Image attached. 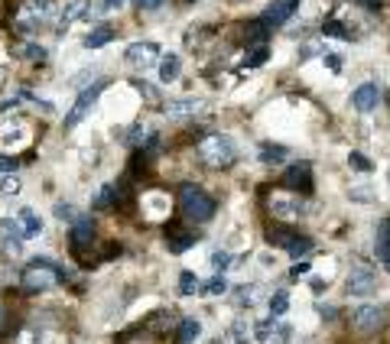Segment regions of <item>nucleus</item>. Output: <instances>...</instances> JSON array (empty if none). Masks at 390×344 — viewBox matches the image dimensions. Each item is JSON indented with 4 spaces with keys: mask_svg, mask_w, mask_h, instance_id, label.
Segmentation results:
<instances>
[{
    "mask_svg": "<svg viewBox=\"0 0 390 344\" xmlns=\"http://www.w3.org/2000/svg\"><path fill=\"white\" fill-rule=\"evenodd\" d=\"M199 156L209 163L211 169H228L238 163V143L228 133H215V137H205L199 147Z\"/></svg>",
    "mask_w": 390,
    "mask_h": 344,
    "instance_id": "1",
    "label": "nucleus"
},
{
    "mask_svg": "<svg viewBox=\"0 0 390 344\" xmlns=\"http://www.w3.org/2000/svg\"><path fill=\"white\" fill-rule=\"evenodd\" d=\"M179 205H182V214L195 224H205L215 218V198H211L205 188L192 186V182L179 188Z\"/></svg>",
    "mask_w": 390,
    "mask_h": 344,
    "instance_id": "2",
    "label": "nucleus"
},
{
    "mask_svg": "<svg viewBox=\"0 0 390 344\" xmlns=\"http://www.w3.org/2000/svg\"><path fill=\"white\" fill-rule=\"evenodd\" d=\"M56 20V0H23L17 10V27L23 33H39Z\"/></svg>",
    "mask_w": 390,
    "mask_h": 344,
    "instance_id": "3",
    "label": "nucleus"
},
{
    "mask_svg": "<svg viewBox=\"0 0 390 344\" xmlns=\"http://www.w3.org/2000/svg\"><path fill=\"white\" fill-rule=\"evenodd\" d=\"M62 279H68V273L62 270L59 263L46 260V257L33 260L27 267V273H23V283H27L29 289H49V286H56V283H62Z\"/></svg>",
    "mask_w": 390,
    "mask_h": 344,
    "instance_id": "4",
    "label": "nucleus"
},
{
    "mask_svg": "<svg viewBox=\"0 0 390 344\" xmlns=\"http://www.w3.org/2000/svg\"><path fill=\"white\" fill-rule=\"evenodd\" d=\"M160 43H153V39H140V43H130L124 52V66L133 68V72H147V68H156L160 62Z\"/></svg>",
    "mask_w": 390,
    "mask_h": 344,
    "instance_id": "5",
    "label": "nucleus"
},
{
    "mask_svg": "<svg viewBox=\"0 0 390 344\" xmlns=\"http://www.w3.org/2000/svg\"><path fill=\"white\" fill-rule=\"evenodd\" d=\"M105 88H107V82H105V78H98V82L91 84V88H85V91L78 94L75 107H72V111L66 114V130H75L78 124L85 121L88 114H91V107L98 104V98H101V91H105Z\"/></svg>",
    "mask_w": 390,
    "mask_h": 344,
    "instance_id": "6",
    "label": "nucleus"
},
{
    "mask_svg": "<svg viewBox=\"0 0 390 344\" xmlns=\"http://www.w3.org/2000/svg\"><path fill=\"white\" fill-rule=\"evenodd\" d=\"M267 241L273 244V247H280V250H286L290 257H309V250H313V241L309 237H303V234L296 231H283V227H270L267 231Z\"/></svg>",
    "mask_w": 390,
    "mask_h": 344,
    "instance_id": "7",
    "label": "nucleus"
},
{
    "mask_svg": "<svg viewBox=\"0 0 390 344\" xmlns=\"http://www.w3.org/2000/svg\"><path fill=\"white\" fill-rule=\"evenodd\" d=\"M352 322L361 335H371V331H381L384 322H387V308L384 306H358L352 312Z\"/></svg>",
    "mask_w": 390,
    "mask_h": 344,
    "instance_id": "8",
    "label": "nucleus"
},
{
    "mask_svg": "<svg viewBox=\"0 0 390 344\" xmlns=\"http://www.w3.org/2000/svg\"><path fill=\"white\" fill-rule=\"evenodd\" d=\"M345 289H348V296H354V299L371 296L374 289H377V273H374L371 267H354V270L348 273Z\"/></svg>",
    "mask_w": 390,
    "mask_h": 344,
    "instance_id": "9",
    "label": "nucleus"
},
{
    "mask_svg": "<svg viewBox=\"0 0 390 344\" xmlns=\"http://www.w3.org/2000/svg\"><path fill=\"white\" fill-rule=\"evenodd\" d=\"M377 104H381V88L374 82H364V84H358L352 91V107L354 111H361V114H371V111H377Z\"/></svg>",
    "mask_w": 390,
    "mask_h": 344,
    "instance_id": "10",
    "label": "nucleus"
},
{
    "mask_svg": "<svg viewBox=\"0 0 390 344\" xmlns=\"http://www.w3.org/2000/svg\"><path fill=\"white\" fill-rule=\"evenodd\" d=\"M270 211H273L280 221H296V218L306 211V202L296 195H273L270 198Z\"/></svg>",
    "mask_w": 390,
    "mask_h": 344,
    "instance_id": "11",
    "label": "nucleus"
},
{
    "mask_svg": "<svg viewBox=\"0 0 390 344\" xmlns=\"http://www.w3.org/2000/svg\"><path fill=\"white\" fill-rule=\"evenodd\" d=\"M283 186L296 188V192H303V195H309V192H313V169H309V163H296V166L286 169Z\"/></svg>",
    "mask_w": 390,
    "mask_h": 344,
    "instance_id": "12",
    "label": "nucleus"
},
{
    "mask_svg": "<svg viewBox=\"0 0 390 344\" xmlns=\"http://www.w3.org/2000/svg\"><path fill=\"white\" fill-rule=\"evenodd\" d=\"M166 117L172 121H182V117H195L199 111H205V101L202 98H176V101H166L163 104Z\"/></svg>",
    "mask_w": 390,
    "mask_h": 344,
    "instance_id": "13",
    "label": "nucleus"
},
{
    "mask_svg": "<svg viewBox=\"0 0 390 344\" xmlns=\"http://www.w3.org/2000/svg\"><path fill=\"white\" fill-rule=\"evenodd\" d=\"M296 3H299V0H273V3H270V7L264 10V20H260V23H264L267 29H276V27H283L286 20L293 17Z\"/></svg>",
    "mask_w": 390,
    "mask_h": 344,
    "instance_id": "14",
    "label": "nucleus"
},
{
    "mask_svg": "<svg viewBox=\"0 0 390 344\" xmlns=\"http://www.w3.org/2000/svg\"><path fill=\"white\" fill-rule=\"evenodd\" d=\"M0 247H3L7 257H20V253H23V237H20L13 218H3V221H0Z\"/></svg>",
    "mask_w": 390,
    "mask_h": 344,
    "instance_id": "15",
    "label": "nucleus"
},
{
    "mask_svg": "<svg viewBox=\"0 0 390 344\" xmlns=\"http://www.w3.org/2000/svg\"><path fill=\"white\" fill-rule=\"evenodd\" d=\"M29 127L27 124H7L3 130H0V147L3 149H23V147H29Z\"/></svg>",
    "mask_w": 390,
    "mask_h": 344,
    "instance_id": "16",
    "label": "nucleus"
},
{
    "mask_svg": "<svg viewBox=\"0 0 390 344\" xmlns=\"http://www.w3.org/2000/svg\"><path fill=\"white\" fill-rule=\"evenodd\" d=\"M17 221V231H20V237L27 241V237H39L43 234V218H39L33 208H20V214L13 218Z\"/></svg>",
    "mask_w": 390,
    "mask_h": 344,
    "instance_id": "17",
    "label": "nucleus"
},
{
    "mask_svg": "<svg viewBox=\"0 0 390 344\" xmlns=\"http://www.w3.org/2000/svg\"><path fill=\"white\" fill-rule=\"evenodd\" d=\"M143 214H147L150 221H163V218H170V195H163V192H150V195L143 198Z\"/></svg>",
    "mask_w": 390,
    "mask_h": 344,
    "instance_id": "18",
    "label": "nucleus"
},
{
    "mask_svg": "<svg viewBox=\"0 0 390 344\" xmlns=\"http://www.w3.org/2000/svg\"><path fill=\"white\" fill-rule=\"evenodd\" d=\"M68 237H72V247H75V250H85L88 244L95 241V224L88 221V218H75V224H72Z\"/></svg>",
    "mask_w": 390,
    "mask_h": 344,
    "instance_id": "19",
    "label": "nucleus"
},
{
    "mask_svg": "<svg viewBox=\"0 0 390 344\" xmlns=\"http://www.w3.org/2000/svg\"><path fill=\"white\" fill-rule=\"evenodd\" d=\"M88 13H91V0H72V3H66L62 17H59V29H68L72 23L85 20Z\"/></svg>",
    "mask_w": 390,
    "mask_h": 344,
    "instance_id": "20",
    "label": "nucleus"
},
{
    "mask_svg": "<svg viewBox=\"0 0 390 344\" xmlns=\"http://www.w3.org/2000/svg\"><path fill=\"white\" fill-rule=\"evenodd\" d=\"M160 82L163 84H172V82H179V75H182V59L176 56V52H166V56H160Z\"/></svg>",
    "mask_w": 390,
    "mask_h": 344,
    "instance_id": "21",
    "label": "nucleus"
},
{
    "mask_svg": "<svg viewBox=\"0 0 390 344\" xmlns=\"http://www.w3.org/2000/svg\"><path fill=\"white\" fill-rule=\"evenodd\" d=\"M374 253H377V260H384V263L390 260V221L377 224V231H374Z\"/></svg>",
    "mask_w": 390,
    "mask_h": 344,
    "instance_id": "22",
    "label": "nucleus"
},
{
    "mask_svg": "<svg viewBox=\"0 0 390 344\" xmlns=\"http://www.w3.org/2000/svg\"><path fill=\"white\" fill-rule=\"evenodd\" d=\"M111 39H114V29L107 27V23H101V27H95L85 36V49H101V46H107Z\"/></svg>",
    "mask_w": 390,
    "mask_h": 344,
    "instance_id": "23",
    "label": "nucleus"
},
{
    "mask_svg": "<svg viewBox=\"0 0 390 344\" xmlns=\"http://www.w3.org/2000/svg\"><path fill=\"white\" fill-rule=\"evenodd\" d=\"M202 338V322H195V318H186L179 325V344H192Z\"/></svg>",
    "mask_w": 390,
    "mask_h": 344,
    "instance_id": "24",
    "label": "nucleus"
},
{
    "mask_svg": "<svg viewBox=\"0 0 390 344\" xmlns=\"http://www.w3.org/2000/svg\"><path fill=\"white\" fill-rule=\"evenodd\" d=\"M23 182H20L17 172H7V176H0V198H17Z\"/></svg>",
    "mask_w": 390,
    "mask_h": 344,
    "instance_id": "25",
    "label": "nucleus"
},
{
    "mask_svg": "<svg viewBox=\"0 0 390 344\" xmlns=\"http://www.w3.org/2000/svg\"><path fill=\"white\" fill-rule=\"evenodd\" d=\"M260 159H264L267 166L283 163V159H286V147H280V143H264V147H260Z\"/></svg>",
    "mask_w": 390,
    "mask_h": 344,
    "instance_id": "26",
    "label": "nucleus"
},
{
    "mask_svg": "<svg viewBox=\"0 0 390 344\" xmlns=\"http://www.w3.org/2000/svg\"><path fill=\"white\" fill-rule=\"evenodd\" d=\"M192 244H195V237H192V234H170V237H166L170 253H186Z\"/></svg>",
    "mask_w": 390,
    "mask_h": 344,
    "instance_id": "27",
    "label": "nucleus"
},
{
    "mask_svg": "<svg viewBox=\"0 0 390 344\" xmlns=\"http://www.w3.org/2000/svg\"><path fill=\"white\" fill-rule=\"evenodd\" d=\"M286 312H290V292H286V289H280V292H273V296H270V315L280 318V315H286Z\"/></svg>",
    "mask_w": 390,
    "mask_h": 344,
    "instance_id": "28",
    "label": "nucleus"
},
{
    "mask_svg": "<svg viewBox=\"0 0 390 344\" xmlns=\"http://www.w3.org/2000/svg\"><path fill=\"white\" fill-rule=\"evenodd\" d=\"M179 292L182 296H192V292H199V276L192 270H182L179 273Z\"/></svg>",
    "mask_w": 390,
    "mask_h": 344,
    "instance_id": "29",
    "label": "nucleus"
},
{
    "mask_svg": "<svg viewBox=\"0 0 390 344\" xmlns=\"http://www.w3.org/2000/svg\"><path fill=\"white\" fill-rule=\"evenodd\" d=\"M234 296H238V306H254V299L260 296V286H241Z\"/></svg>",
    "mask_w": 390,
    "mask_h": 344,
    "instance_id": "30",
    "label": "nucleus"
},
{
    "mask_svg": "<svg viewBox=\"0 0 390 344\" xmlns=\"http://www.w3.org/2000/svg\"><path fill=\"white\" fill-rule=\"evenodd\" d=\"M199 289H202V292H209V296H218V292H225V289H228V279H225V273H218L211 283H205V286H199Z\"/></svg>",
    "mask_w": 390,
    "mask_h": 344,
    "instance_id": "31",
    "label": "nucleus"
},
{
    "mask_svg": "<svg viewBox=\"0 0 390 344\" xmlns=\"http://www.w3.org/2000/svg\"><path fill=\"white\" fill-rule=\"evenodd\" d=\"M348 166H354V169H358V172H361V176H368V172H374L371 159H364L361 153H352V156H348Z\"/></svg>",
    "mask_w": 390,
    "mask_h": 344,
    "instance_id": "32",
    "label": "nucleus"
},
{
    "mask_svg": "<svg viewBox=\"0 0 390 344\" xmlns=\"http://www.w3.org/2000/svg\"><path fill=\"white\" fill-rule=\"evenodd\" d=\"M270 328H276V325H273V315L254 325V338H257V341H270Z\"/></svg>",
    "mask_w": 390,
    "mask_h": 344,
    "instance_id": "33",
    "label": "nucleus"
},
{
    "mask_svg": "<svg viewBox=\"0 0 390 344\" xmlns=\"http://www.w3.org/2000/svg\"><path fill=\"white\" fill-rule=\"evenodd\" d=\"M374 198H377V192H374V188H368V186L352 188V202H361V205H368V202H374Z\"/></svg>",
    "mask_w": 390,
    "mask_h": 344,
    "instance_id": "34",
    "label": "nucleus"
},
{
    "mask_svg": "<svg viewBox=\"0 0 390 344\" xmlns=\"http://www.w3.org/2000/svg\"><path fill=\"white\" fill-rule=\"evenodd\" d=\"M111 202H114V186H105L95 195V208H111Z\"/></svg>",
    "mask_w": 390,
    "mask_h": 344,
    "instance_id": "35",
    "label": "nucleus"
},
{
    "mask_svg": "<svg viewBox=\"0 0 390 344\" xmlns=\"http://www.w3.org/2000/svg\"><path fill=\"white\" fill-rule=\"evenodd\" d=\"M228 263H231V253L228 250H215V253H211V267H215L218 273H225V267H228Z\"/></svg>",
    "mask_w": 390,
    "mask_h": 344,
    "instance_id": "36",
    "label": "nucleus"
},
{
    "mask_svg": "<svg viewBox=\"0 0 390 344\" xmlns=\"http://www.w3.org/2000/svg\"><path fill=\"white\" fill-rule=\"evenodd\" d=\"M260 62H267V49H264V46H260L257 52H254V56H250L248 62H244V68H257Z\"/></svg>",
    "mask_w": 390,
    "mask_h": 344,
    "instance_id": "37",
    "label": "nucleus"
},
{
    "mask_svg": "<svg viewBox=\"0 0 390 344\" xmlns=\"http://www.w3.org/2000/svg\"><path fill=\"white\" fill-rule=\"evenodd\" d=\"M137 91H140L143 98H160V91H156L150 82H137Z\"/></svg>",
    "mask_w": 390,
    "mask_h": 344,
    "instance_id": "38",
    "label": "nucleus"
},
{
    "mask_svg": "<svg viewBox=\"0 0 390 344\" xmlns=\"http://www.w3.org/2000/svg\"><path fill=\"white\" fill-rule=\"evenodd\" d=\"M137 3V10H160L166 0H133Z\"/></svg>",
    "mask_w": 390,
    "mask_h": 344,
    "instance_id": "39",
    "label": "nucleus"
},
{
    "mask_svg": "<svg viewBox=\"0 0 390 344\" xmlns=\"http://www.w3.org/2000/svg\"><path fill=\"white\" fill-rule=\"evenodd\" d=\"M23 56H29V59H43V56H46V49H43V46H27V49H23Z\"/></svg>",
    "mask_w": 390,
    "mask_h": 344,
    "instance_id": "40",
    "label": "nucleus"
},
{
    "mask_svg": "<svg viewBox=\"0 0 390 344\" xmlns=\"http://www.w3.org/2000/svg\"><path fill=\"white\" fill-rule=\"evenodd\" d=\"M0 172H3V176H7V172H17V166H13L10 156H0Z\"/></svg>",
    "mask_w": 390,
    "mask_h": 344,
    "instance_id": "41",
    "label": "nucleus"
},
{
    "mask_svg": "<svg viewBox=\"0 0 390 344\" xmlns=\"http://www.w3.org/2000/svg\"><path fill=\"white\" fill-rule=\"evenodd\" d=\"M56 214L59 218H75V208L72 205H56Z\"/></svg>",
    "mask_w": 390,
    "mask_h": 344,
    "instance_id": "42",
    "label": "nucleus"
},
{
    "mask_svg": "<svg viewBox=\"0 0 390 344\" xmlns=\"http://www.w3.org/2000/svg\"><path fill=\"white\" fill-rule=\"evenodd\" d=\"M325 66L332 68V72H342V59H338V56H325Z\"/></svg>",
    "mask_w": 390,
    "mask_h": 344,
    "instance_id": "43",
    "label": "nucleus"
},
{
    "mask_svg": "<svg viewBox=\"0 0 390 344\" xmlns=\"http://www.w3.org/2000/svg\"><path fill=\"white\" fill-rule=\"evenodd\" d=\"M303 273H309V263H296L293 270H290V276H293V279H299Z\"/></svg>",
    "mask_w": 390,
    "mask_h": 344,
    "instance_id": "44",
    "label": "nucleus"
},
{
    "mask_svg": "<svg viewBox=\"0 0 390 344\" xmlns=\"http://www.w3.org/2000/svg\"><path fill=\"white\" fill-rule=\"evenodd\" d=\"M124 3H127V0H105V7H107V10H121Z\"/></svg>",
    "mask_w": 390,
    "mask_h": 344,
    "instance_id": "45",
    "label": "nucleus"
},
{
    "mask_svg": "<svg viewBox=\"0 0 390 344\" xmlns=\"http://www.w3.org/2000/svg\"><path fill=\"white\" fill-rule=\"evenodd\" d=\"M387 270H390V260H387Z\"/></svg>",
    "mask_w": 390,
    "mask_h": 344,
    "instance_id": "46",
    "label": "nucleus"
}]
</instances>
